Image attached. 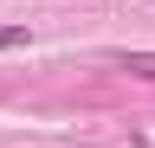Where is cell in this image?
<instances>
[{"mask_svg": "<svg viewBox=\"0 0 155 148\" xmlns=\"http://www.w3.org/2000/svg\"><path fill=\"white\" fill-rule=\"evenodd\" d=\"M116 71H136V77H155V52H110Z\"/></svg>", "mask_w": 155, "mask_h": 148, "instance_id": "6da1fadb", "label": "cell"}, {"mask_svg": "<svg viewBox=\"0 0 155 148\" xmlns=\"http://www.w3.org/2000/svg\"><path fill=\"white\" fill-rule=\"evenodd\" d=\"M13 45H26V26H0V52H13Z\"/></svg>", "mask_w": 155, "mask_h": 148, "instance_id": "7a4b0ae2", "label": "cell"}]
</instances>
